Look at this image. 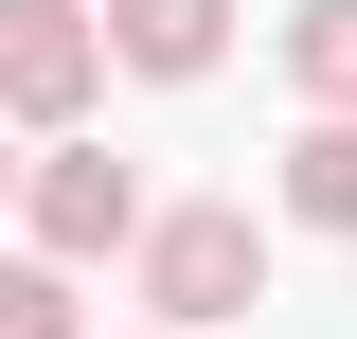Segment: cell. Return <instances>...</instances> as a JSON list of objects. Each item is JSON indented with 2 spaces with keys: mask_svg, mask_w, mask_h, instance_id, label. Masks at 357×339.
Listing matches in <instances>:
<instances>
[{
  "mask_svg": "<svg viewBox=\"0 0 357 339\" xmlns=\"http://www.w3.org/2000/svg\"><path fill=\"white\" fill-rule=\"evenodd\" d=\"M143 303H161L178 339H215L232 303H268V232L232 197H178V214H143Z\"/></svg>",
  "mask_w": 357,
  "mask_h": 339,
  "instance_id": "obj_1",
  "label": "cell"
},
{
  "mask_svg": "<svg viewBox=\"0 0 357 339\" xmlns=\"http://www.w3.org/2000/svg\"><path fill=\"white\" fill-rule=\"evenodd\" d=\"M89 89H107V18H89V0H0V126L72 143Z\"/></svg>",
  "mask_w": 357,
  "mask_h": 339,
  "instance_id": "obj_2",
  "label": "cell"
},
{
  "mask_svg": "<svg viewBox=\"0 0 357 339\" xmlns=\"http://www.w3.org/2000/svg\"><path fill=\"white\" fill-rule=\"evenodd\" d=\"M18 214H36V250H54V268L143 250V179L107 161V143H54V161H18Z\"/></svg>",
  "mask_w": 357,
  "mask_h": 339,
  "instance_id": "obj_3",
  "label": "cell"
},
{
  "mask_svg": "<svg viewBox=\"0 0 357 339\" xmlns=\"http://www.w3.org/2000/svg\"><path fill=\"white\" fill-rule=\"evenodd\" d=\"M232 54V0H107V72H161V89H197Z\"/></svg>",
  "mask_w": 357,
  "mask_h": 339,
  "instance_id": "obj_4",
  "label": "cell"
},
{
  "mask_svg": "<svg viewBox=\"0 0 357 339\" xmlns=\"http://www.w3.org/2000/svg\"><path fill=\"white\" fill-rule=\"evenodd\" d=\"M286 72L321 126H357V0H286Z\"/></svg>",
  "mask_w": 357,
  "mask_h": 339,
  "instance_id": "obj_5",
  "label": "cell"
},
{
  "mask_svg": "<svg viewBox=\"0 0 357 339\" xmlns=\"http://www.w3.org/2000/svg\"><path fill=\"white\" fill-rule=\"evenodd\" d=\"M286 214H304V232H357V126H304V143H286Z\"/></svg>",
  "mask_w": 357,
  "mask_h": 339,
  "instance_id": "obj_6",
  "label": "cell"
},
{
  "mask_svg": "<svg viewBox=\"0 0 357 339\" xmlns=\"http://www.w3.org/2000/svg\"><path fill=\"white\" fill-rule=\"evenodd\" d=\"M0 339H72V268H54V250L0 268Z\"/></svg>",
  "mask_w": 357,
  "mask_h": 339,
  "instance_id": "obj_7",
  "label": "cell"
},
{
  "mask_svg": "<svg viewBox=\"0 0 357 339\" xmlns=\"http://www.w3.org/2000/svg\"><path fill=\"white\" fill-rule=\"evenodd\" d=\"M0 197H18V126H0Z\"/></svg>",
  "mask_w": 357,
  "mask_h": 339,
  "instance_id": "obj_8",
  "label": "cell"
},
{
  "mask_svg": "<svg viewBox=\"0 0 357 339\" xmlns=\"http://www.w3.org/2000/svg\"><path fill=\"white\" fill-rule=\"evenodd\" d=\"M143 339H178V322H143Z\"/></svg>",
  "mask_w": 357,
  "mask_h": 339,
  "instance_id": "obj_9",
  "label": "cell"
}]
</instances>
